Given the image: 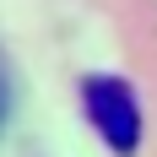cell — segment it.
Returning <instances> with one entry per match:
<instances>
[{
  "label": "cell",
  "instance_id": "6da1fadb",
  "mask_svg": "<svg viewBox=\"0 0 157 157\" xmlns=\"http://www.w3.org/2000/svg\"><path fill=\"white\" fill-rule=\"evenodd\" d=\"M81 109H87V125L98 130V141L114 157L141 152V98L125 76H109V71L87 76L81 81Z\"/></svg>",
  "mask_w": 157,
  "mask_h": 157
},
{
  "label": "cell",
  "instance_id": "7a4b0ae2",
  "mask_svg": "<svg viewBox=\"0 0 157 157\" xmlns=\"http://www.w3.org/2000/svg\"><path fill=\"white\" fill-rule=\"evenodd\" d=\"M0 119H6V71H0Z\"/></svg>",
  "mask_w": 157,
  "mask_h": 157
}]
</instances>
